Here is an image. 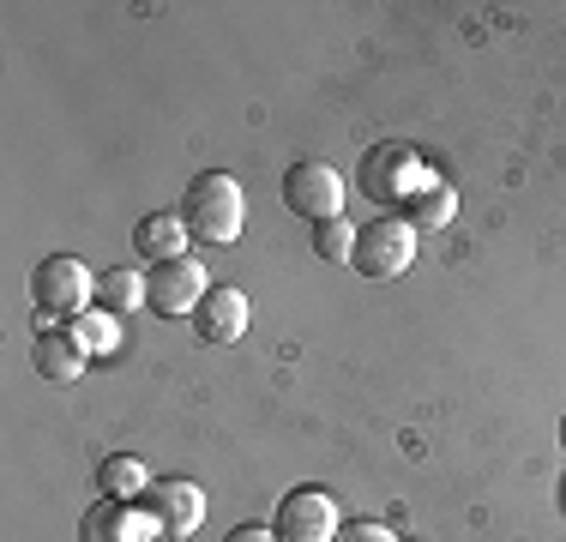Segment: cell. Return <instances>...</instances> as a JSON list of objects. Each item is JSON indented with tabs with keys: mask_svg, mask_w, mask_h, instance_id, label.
Returning <instances> with one entry per match:
<instances>
[{
	"mask_svg": "<svg viewBox=\"0 0 566 542\" xmlns=\"http://www.w3.org/2000/svg\"><path fill=\"white\" fill-rule=\"evenodd\" d=\"M181 217H187V229H193V241L229 248V241L241 236V223H248V194H241V181L223 169L193 175V187H187V199H181Z\"/></svg>",
	"mask_w": 566,
	"mask_h": 542,
	"instance_id": "1",
	"label": "cell"
},
{
	"mask_svg": "<svg viewBox=\"0 0 566 542\" xmlns=\"http://www.w3.org/2000/svg\"><path fill=\"white\" fill-rule=\"evenodd\" d=\"M31 302L43 308L49 320H78L97 302V278H91L85 260H73V253H49V260L31 271Z\"/></svg>",
	"mask_w": 566,
	"mask_h": 542,
	"instance_id": "2",
	"label": "cell"
},
{
	"mask_svg": "<svg viewBox=\"0 0 566 542\" xmlns=\"http://www.w3.org/2000/svg\"><path fill=\"white\" fill-rule=\"evenodd\" d=\"M283 206L295 217H307V223H332V217H344V175L326 157L290 163L283 169Z\"/></svg>",
	"mask_w": 566,
	"mask_h": 542,
	"instance_id": "3",
	"label": "cell"
},
{
	"mask_svg": "<svg viewBox=\"0 0 566 542\" xmlns=\"http://www.w3.org/2000/svg\"><path fill=\"white\" fill-rule=\"evenodd\" d=\"M145 519L157 524V536L164 542H187L206 524V488L199 482H187V477H164V482H151L145 488Z\"/></svg>",
	"mask_w": 566,
	"mask_h": 542,
	"instance_id": "4",
	"label": "cell"
},
{
	"mask_svg": "<svg viewBox=\"0 0 566 542\" xmlns=\"http://www.w3.org/2000/svg\"><path fill=\"white\" fill-rule=\"evenodd\" d=\"M361 278H403L416 265V229L403 217H374L368 229L356 236V260Z\"/></svg>",
	"mask_w": 566,
	"mask_h": 542,
	"instance_id": "5",
	"label": "cell"
},
{
	"mask_svg": "<svg viewBox=\"0 0 566 542\" xmlns=\"http://www.w3.org/2000/svg\"><path fill=\"white\" fill-rule=\"evenodd\" d=\"M272 531L283 542H338V500L326 494V488H290V494L277 500V519Z\"/></svg>",
	"mask_w": 566,
	"mask_h": 542,
	"instance_id": "6",
	"label": "cell"
},
{
	"mask_svg": "<svg viewBox=\"0 0 566 542\" xmlns=\"http://www.w3.org/2000/svg\"><path fill=\"white\" fill-rule=\"evenodd\" d=\"M248 325H253V302L235 290V283H218V290L199 302V314H193L199 344H211V350L241 344V337H248Z\"/></svg>",
	"mask_w": 566,
	"mask_h": 542,
	"instance_id": "7",
	"label": "cell"
},
{
	"mask_svg": "<svg viewBox=\"0 0 566 542\" xmlns=\"http://www.w3.org/2000/svg\"><path fill=\"white\" fill-rule=\"evenodd\" d=\"M211 295L206 283V265L199 260H164L151 265V308L164 320H181V314H199V302Z\"/></svg>",
	"mask_w": 566,
	"mask_h": 542,
	"instance_id": "8",
	"label": "cell"
},
{
	"mask_svg": "<svg viewBox=\"0 0 566 542\" xmlns=\"http://www.w3.org/2000/svg\"><path fill=\"white\" fill-rule=\"evenodd\" d=\"M187 241H193V229H187L181 211H151V217H139V223H133V253H139V260H151V265L187 260Z\"/></svg>",
	"mask_w": 566,
	"mask_h": 542,
	"instance_id": "9",
	"label": "cell"
},
{
	"mask_svg": "<svg viewBox=\"0 0 566 542\" xmlns=\"http://www.w3.org/2000/svg\"><path fill=\"white\" fill-rule=\"evenodd\" d=\"M145 536H157V524L145 519L139 500H103V507H91V519H85V542H145Z\"/></svg>",
	"mask_w": 566,
	"mask_h": 542,
	"instance_id": "10",
	"label": "cell"
},
{
	"mask_svg": "<svg viewBox=\"0 0 566 542\" xmlns=\"http://www.w3.org/2000/svg\"><path fill=\"white\" fill-rule=\"evenodd\" d=\"M97 308L103 314H133V308H151V271H133V265H115L97 278Z\"/></svg>",
	"mask_w": 566,
	"mask_h": 542,
	"instance_id": "11",
	"label": "cell"
},
{
	"mask_svg": "<svg viewBox=\"0 0 566 542\" xmlns=\"http://www.w3.org/2000/svg\"><path fill=\"white\" fill-rule=\"evenodd\" d=\"M31 362H36V374L55 379V386H73V379L85 374V350H78L66 332H36Z\"/></svg>",
	"mask_w": 566,
	"mask_h": 542,
	"instance_id": "12",
	"label": "cell"
},
{
	"mask_svg": "<svg viewBox=\"0 0 566 542\" xmlns=\"http://www.w3.org/2000/svg\"><path fill=\"white\" fill-rule=\"evenodd\" d=\"M145 488H151V470L133 452H109L97 465V494L103 500H145Z\"/></svg>",
	"mask_w": 566,
	"mask_h": 542,
	"instance_id": "13",
	"label": "cell"
},
{
	"mask_svg": "<svg viewBox=\"0 0 566 542\" xmlns=\"http://www.w3.org/2000/svg\"><path fill=\"white\" fill-rule=\"evenodd\" d=\"M452 217H458L452 187H440V181H434V187H416V194H403V223L422 229V236H428V229H447Z\"/></svg>",
	"mask_w": 566,
	"mask_h": 542,
	"instance_id": "14",
	"label": "cell"
},
{
	"mask_svg": "<svg viewBox=\"0 0 566 542\" xmlns=\"http://www.w3.org/2000/svg\"><path fill=\"white\" fill-rule=\"evenodd\" d=\"M66 337H73L85 356H109L115 350V314H78V320H66Z\"/></svg>",
	"mask_w": 566,
	"mask_h": 542,
	"instance_id": "15",
	"label": "cell"
},
{
	"mask_svg": "<svg viewBox=\"0 0 566 542\" xmlns=\"http://www.w3.org/2000/svg\"><path fill=\"white\" fill-rule=\"evenodd\" d=\"M356 236H361V229L349 223V217L314 223V253H319V260H356Z\"/></svg>",
	"mask_w": 566,
	"mask_h": 542,
	"instance_id": "16",
	"label": "cell"
},
{
	"mask_svg": "<svg viewBox=\"0 0 566 542\" xmlns=\"http://www.w3.org/2000/svg\"><path fill=\"white\" fill-rule=\"evenodd\" d=\"M338 542H398V536L386 531V524H344Z\"/></svg>",
	"mask_w": 566,
	"mask_h": 542,
	"instance_id": "17",
	"label": "cell"
},
{
	"mask_svg": "<svg viewBox=\"0 0 566 542\" xmlns=\"http://www.w3.org/2000/svg\"><path fill=\"white\" fill-rule=\"evenodd\" d=\"M223 542H283V536L272 531V524H241V531H229Z\"/></svg>",
	"mask_w": 566,
	"mask_h": 542,
	"instance_id": "18",
	"label": "cell"
},
{
	"mask_svg": "<svg viewBox=\"0 0 566 542\" xmlns=\"http://www.w3.org/2000/svg\"><path fill=\"white\" fill-rule=\"evenodd\" d=\"M560 446H566V416H560Z\"/></svg>",
	"mask_w": 566,
	"mask_h": 542,
	"instance_id": "19",
	"label": "cell"
},
{
	"mask_svg": "<svg viewBox=\"0 0 566 542\" xmlns=\"http://www.w3.org/2000/svg\"><path fill=\"white\" fill-rule=\"evenodd\" d=\"M560 500H566V482H560Z\"/></svg>",
	"mask_w": 566,
	"mask_h": 542,
	"instance_id": "20",
	"label": "cell"
}]
</instances>
